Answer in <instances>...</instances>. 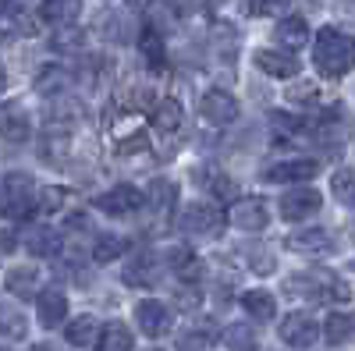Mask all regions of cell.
Returning a JSON list of instances; mask_svg holds the SVG:
<instances>
[{
  "mask_svg": "<svg viewBox=\"0 0 355 351\" xmlns=\"http://www.w3.org/2000/svg\"><path fill=\"white\" fill-rule=\"evenodd\" d=\"M313 68L323 78H345L352 71V43L341 28L323 25L313 39Z\"/></svg>",
  "mask_w": 355,
  "mask_h": 351,
  "instance_id": "6da1fadb",
  "label": "cell"
},
{
  "mask_svg": "<svg viewBox=\"0 0 355 351\" xmlns=\"http://www.w3.org/2000/svg\"><path fill=\"white\" fill-rule=\"evenodd\" d=\"M4 213L11 220H28L36 213V181L25 170H11L4 178Z\"/></svg>",
  "mask_w": 355,
  "mask_h": 351,
  "instance_id": "7a4b0ae2",
  "label": "cell"
},
{
  "mask_svg": "<svg viewBox=\"0 0 355 351\" xmlns=\"http://www.w3.org/2000/svg\"><path fill=\"white\" fill-rule=\"evenodd\" d=\"M224 210L217 202H192V206L182 213V231L185 234H196V238H210L224 227Z\"/></svg>",
  "mask_w": 355,
  "mask_h": 351,
  "instance_id": "3957f363",
  "label": "cell"
},
{
  "mask_svg": "<svg viewBox=\"0 0 355 351\" xmlns=\"http://www.w3.org/2000/svg\"><path fill=\"white\" fill-rule=\"evenodd\" d=\"M320 206H323V195H320L316 188L302 185V188H291V192L281 195L277 213H281V220H291V224H295V220H309V217H316Z\"/></svg>",
  "mask_w": 355,
  "mask_h": 351,
  "instance_id": "277c9868",
  "label": "cell"
},
{
  "mask_svg": "<svg viewBox=\"0 0 355 351\" xmlns=\"http://www.w3.org/2000/svg\"><path fill=\"white\" fill-rule=\"evenodd\" d=\"M224 220H231L239 231H263L266 224H270V202L266 199H259V195H249V199H234L231 202V213L224 217Z\"/></svg>",
  "mask_w": 355,
  "mask_h": 351,
  "instance_id": "5b68a950",
  "label": "cell"
},
{
  "mask_svg": "<svg viewBox=\"0 0 355 351\" xmlns=\"http://www.w3.org/2000/svg\"><path fill=\"white\" fill-rule=\"evenodd\" d=\"M277 334H281V341H284L288 348L309 351V348L320 341V323H316L313 316H306V312H288V316L281 319Z\"/></svg>",
  "mask_w": 355,
  "mask_h": 351,
  "instance_id": "8992f818",
  "label": "cell"
},
{
  "mask_svg": "<svg viewBox=\"0 0 355 351\" xmlns=\"http://www.w3.org/2000/svg\"><path fill=\"white\" fill-rule=\"evenodd\" d=\"M135 323H139V330L150 337V341H157V337L171 334L174 316H171V309H167L164 302H157V298H142V302L135 305Z\"/></svg>",
  "mask_w": 355,
  "mask_h": 351,
  "instance_id": "52a82bcc",
  "label": "cell"
},
{
  "mask_svg": "<svg viewBox=\"0 0 355 351\" xmlns=\"http://www.w3.org/2000/svg\"><path fill=\"white\" fill-rule=\"evenodd\" d=\"M199 114L210 125H231V121H239V100L227 89H206L199 100Z\"/></svg>",
  "mask_w": 355,
  "mask_h": 351,
  "instance_id": "ba28073f",
  "label": "cell"
},
{
  "mask_svg": "<svg viewBox=\"0 0 355 351\" xmlns=\"http://www.w3.org/2000/svg\"><path fill=\"white\" fill-rule=\"evenodd\" d=\"M320 174V160H281L263 170V181L270 185H295V181H313Z\"/></svg>",
  "mask_w": 355,
  "mask_h": 351,
  "instance_id": "9c48e42d",
  "label": "cell"
},
{
  "mask_svg": "<svg viewBox=\"0 0 355 351\" xmlns=\"http://www.w3.org/2000/svg\"><path fill=\"white\" fill-rule=\"evenodd\" d=\"M139 206H142V192L135 185H114L110 192L96 199V210L107 217H132Z\"/></svg>",
  "mask_w": 355,
  "mask_h": 351,
  "instance_id": "30bf717a",
  "label": "cell"
},
{
  "mask_svg": "<svg viewBox=\"0 0 355 351\" xmlns=\"http://www.w3.org/2000/svg\"><path fill=\"white\" fill-rule=\"evenodd\" d=\"M252 64L263 71V75H270V78H295L299 75V57L295 53H288V50H256L252 53Z\"/></svg>",
  "mask_w": 355,
  "mask_h": 351,
  "instance_id": "8fae6325",
  "label": "cell"
},
{
  "mask_svg": "<svg viewBox=\"0 0 355 351\" xmlns=\"http://www.w3.org/2000/svg\"><path fill=\"white\" fill-rule=\"evenodd\" d=\"M125 284L132 287H153L160 280V259L150 252V249H139L132 259H128V267H125Z\"/></svg>",
  "mask_w": 355,
  "mask_h": 351,
  "instance_id": "7c38bea8",
  "label": "cell"
},
{
  "mask_svg": "<svg viewBox=\"0 0 355 351\" xmlns=\"http://www.w3.org/2000/svg\"><path fill=\"white\" fill-rule=\"evenodd\" d=\"M291 252H299V255H327L334 249V238L323 227H306V231H295L288 234V242H284Z\"/></svg>",
  "mask_w": 355,
  "mask_h": 351,
  "instance_id": "4fadbf2b",
  "label": "cell"
},
{
  "mask_svg": "<svg viewBox=\"0 0 355 351\" xmlns=\"http://www.w3.org/2000/svg\"><path fill=\"white\" fill-rule=\"evenodd\" d=\"M36 312H40V323L53 330L68 319V298L61 291H36Z\"/></svg>",
  "mask_w": 355,
  "mask_h": 351,
  "instance_id": "5bb4252c",
  "label": "cell"
},
{
  "mask_svg": "<svg viewBox=\"0 0 355 351\" xmlns=\"http://www.w3.org/2000/svg\"><path fill=\"white\" fill-rule=\"evenodd\" d=\"M277 43L291 53V50H299V46H306L309 43V36H313V28H309V21L302 18V15H288V18H281L277 21Z\"/></svg>",
  "mask_w": 355,
  "mask_h": 351,
  "instance_id": "9a60e30c",
  "label": "cell"
},
{
  "mask_svg": "<svg viewBox=\"0 0 355 351\" xmlns=\"http://www.w3.org/2000/svg\"><path fill=\"white\" fill-rule=\"evenodd\" d=\"M139 50L146 57V64H150V71H164L167 68V53H164V33L153 25H142V33H139Z\"/></svg>",
  "mask_w": 355,
  "mask_h": 351,
  "instance_id": "2e32d148",
  "label": "cell"
},
{
  "mask_svg": "<svg viewBox=\"0 0 355 351\" xmlns=\"http://www.w3.org/2000/svg\"><path fill=\"white\" fill-rule=\"evenodd\" d=\"M174 202H178V188H174V181H164V178L150 181V188L142 195V206H150L157 217H171Z\"/></svg>",
  "mask_w": 355,
  "mask_h": 351,
  "instance_id": "e0dca14e",
  "label": "cell"
},
{
  "mask_svg": "<svg viewBox=\"0 0 355 351\" xmlns=\"http://www.w3.org/2000/svg\"><path fill=\"white\" fill-rule=\"evenodd\" d=\"M199 178H202L199 185L217 199V206H220V202H234V199H239V188H234L231 174H224V170H217V167H202Z\"/></svg>",
  "mask_w": 355,
  "mask_h": 351,
  "instance_id": "ac0fdd59",
  "label": "cell"
},
{
  "mask_svg": "<svg viewBox=\"0 0 355 351\" xmlns=\"http://www.w3.org/2000/svg\"><path fill=\"white\" fill-rule=\"evenodd\" d=\"M242 309L249 312V319H256V323H270V319L277 316V298L270 295V291H245L242 295Z\"/></svg>",
  "mask_w": 355,
  "mask_h": 351,
  "instance_id": "d6986e66",
  "label": "cell"
},
{
  "mask_svg": "<svg viewBox=\"0 0 355 351\" xmlns=\"http://www.w3.org/2000/svg\"><path fill=\"white\" fill-rule=\"evenodd\" d=\"M150 125H153L157 132H164V135L178 132V125H182V103L171 100V96L157 100V103H153V110H150Z\"/></svg>",
  "mask_w": 355,
  "mask_h": 351,
  "instance_id": "ffe728a7",
  "label": "cell"
},
{
  "mask_svg": "<svg viewBox=\"0 0 355 351\" xmlns=\"http://www.w3.org/2000/svg\"><path fill=\"white\" fill-rule=\"evenodd\" d=\"M0 135H4L8 142H25L28 135H33L28 114H25L21 107H8V110H0Z\"/></svg>",
  "mask_w": 355,
  "mask_h": 351,
  "instance_id": "44dd1931",
  "label": "cell"
},
{
  "mask_svg": "<svg viewBox=\"0 0 355 351\" xmlns=\"http://www.w3.org/2000/svg\"><path fill=\"white\" fill-rule=\"evenodd\" d=\"M284 291H288V295H295V298H323V295H327V291H331V284L327 280H320L316 273H299V277H288L284 280Z\"/></svg>",
  "mask_w": 355,
  "mask_h": 351,
  "instance_id": "7402d4cb",
  "label": "cell"
},
{
  "mask_svg": "<svg viewBox=\"0 0 355 351\" xmlns=\"http://www.w3.org/2000/svg\"><path fill=\"white\" fill-rule=\"evenodd\" d=\"M64 337L75 348H89V344H96V337H100V323L93 316H75L71 323L64 327Z\"/></svg>",
  "mask_w": 355,
  "mask_h": 351,
  "instance_id": "603a6c76",
  "label": "cell"
},
{
  "mask_svg": "<svg viewBox=\"0 0 355 351\" xmlns=\"http://www.w3.org/2000/svg\"><path fill=\"white\" fill-rule=\"evenodd\" d=\"M78 11H82V0H43L40 18L53 25H75Z\"/></svg>",
  "mask_w": 355,
  "mask_h": 351,
  "instance_id": "cb8c5ba5",
  "label": "cell"
},
{
  "mask_svg": "<svg viewBox=\"0 0 355 351\" xmlns=\"http://www.w3.org/2000/svg\"><path fill=\"white\" fill-rule=\"evenodd\" d=\"M352 316L348 312H331L327 319H323V341H327L331 348H341L352 341Z\"/></svg>",
  "mask_w": 355,
  "mask_h": 351,
  "instance_id": "d4e9b609",
  "label": "cell"
},
{
  "mask_svg": "<svg viewBox=\"0 0 355 351\" xmlns=\"http://www.w3.org/2000/svg\"><path fill=\"white\" fill-rule=\"evenodd\" d=\"M25 249L33 252V255H40V259H50V255L61 252V234L50 231V227H40V231H33L25 238Z\"/></svg>",
  "mask_w": 355,
  "mask_h": 351,
  "instance_id": "484cf974",
  "label": "cell"
},
{
  "mask_svg": "<svg viewBox=\"0 0 355 351\" xmlns=\"http://www.w3.org/2000/svg\"><path fill=\"white\" fill-rule=\"evenodd\" d=\"M100 351H132V344H135V337H132V330L125 327V323H107L103 330H100Z\"/></svg>",
  "mask_w": 355,
  "mask_h": 351,
  "instance_id": "4316f807",
  "label": "cell"
},
{
  "mask_svg": "<svg viewBox=\"0 0 355 351\" xmlns=\"http://www.w3.org/2000/svg\"><path fill=\"white\" fill-rule=\"evenodd\" d=\"M224 348L227 351H259V337L249 323H231V327H224Z\"/></svg>",
  "mask_w": 355,
  "mask_h": 351,
  "instance_id": "83f0119b",
  "label": "cell"
},
{
  "mask_svg": "<svg viewBox=\"0 0 355 351\" xmlns=\"http://www.w3.org/2000/svg\"><path fill=\"white\" fill-rule=\"evenodd\" d=\"M125 252H128V242L121 238V234H103V238H96V245H93V262L107 267V262L121 259Z\"/></svg>",
  "mask_w": 355,
  "mask_h": 351,
  "instance_id": "f1b7e54d",
  "label": "cell"
},
{
  "mask_svg": "<svg viewBox=\"0 0 355 351\" xmlns=\"http://www.w3.org/2000/svg\"><path fill=\"white\" fill-rule=\"evenodd\" d=\"M36 284H40V273L36 267H15L8 273V291L18 298H28V295H36Z\"/></svg>",
  "mask_w": 355,
  "mask_h": 351,
  "instance_id": "f546056e",
  "label": "cell"
},
{
  "mask_svg": "<svg viewBox=\"0 0 355 351\" xmlns=\"http://www.w3.org/2000/svg\"><path fill=\"white\" fill-rule=\"evenodd\" d=\"M171 262H174V273L182 277V280H199L206 270H202V259L192 255L189 249H174L171 252Z\"/></svg>",
  "mask_w": 355,
  "mask_h": 351,
  "instance_id": "4dcf8cb0",
  "label": "cell"
},
{
  "mask_svg": "<svg viewBox=\"0 0 355 351\" xmlns=\"http://www.w3.org/2000/svg\"><path fill=\"white\" fill-rule=\"evenodd\" d=\"M0 337H25V316L15 305H0Z\"/></svg>",
  "mask_w": 355,
  "mask_h": 351,
  "instance_id": "1f68e13d",
  "label": "cell"
},
{
  "mask_svg": "<svg viewBox=\"0 0 355 351\" xmlns=\"http://www.w3.org/2000/svg\"><path fill=\"white\" fill-rule=\"evenodd\" d=\"M50 46H53V50H61V53L78 50V46H82V28H78V25H57V33H53Z\"/></svg>",
  "mask_w": 355,
  "mask_h": 351,
  "instance_id": "d6a6232c",
  "label": "cell"
},
{
  "mask_svg": "<svg viewBox=\"0 0 355 351\" xmlns=\"http://www.w3.org/2000/svg\"><path fill=\"white\" fill-rule=\"evenodd\" d=\"M284 96H288V103H295V107H316V103H320L316 82H295Z\"/></svg>",
  "mask_w": 355,
  "mask_h": 351,
  "instance_id": "836d02e7",
  "label": "cell"
},
{
  "mask_svg": "<svg viewBox=\"0 0 355 351\" xmlns=\"http://www.w3.org/2000/svg\"><path fill=\"white\" fill-rule=\"evenodd\" d=\"M210 344H214V330H206V327L185 330L182 341H178V348H182V351H202V348H210Z\"/></svg>",
  "mask_w": 355,
  "mask_h": 351,
  "instance_id": "e575fe53",
  "label": "cell"
},
{
  "mask_svg": "<svg viewBox=\"0 0 355 351\" xmlns=\"http://www.w3.org/2000/svg\"><path fill=\"white\" fill-rule=\"evenodd\" d=\"M331 192H334V199L341 202V206H352V170L348 167H341L338 174H334V181H331Z\"/></svg>",
  "mask_w": 355,
  "mask_h": 351,
  "instance_id": "d590c367",
  "label": "cell"
},
{
  "mask_svg": "<svg viewBox=\"0 0 355 351\" xmlns=\"http://www.w3.org/2000/svg\"><path fill=\"white\" fill-rule=\"evenodd\" d=\"M291 4V0H245V15L252 18H263V15H277Z\"/></svg>",
  "mask_w": 355,
  "mask_h": 351,
  "instance_id": "8d00e7d4",
  "label": "cell"
},
{
  "mask_svg": "<svg viewBox=\"0 0 355 351\" xmlns=\"http://www.w3.org/2000/svg\"><path fill=\"white\" fill-rule=\"evenodd\" d=\"M61 85H68V75H64L61 68H53V71H43V75H40L36 89H40V93H46V89H50V93L57 96V89H61Z\"/></svg>",
  "mask_w": 355,
  "mask_h": 351,
  "instance_id": "74e56055",
  "label": "cell"
},
{
  "mask_svg": "<svg viewBox=\"0 0 355 351\" xmlns=\"http://www.w3.org/2000/svg\"><path fill=\"white\" fill-rule=\"evenodd\" d=\"M61 199H64V192H61V188H50V192H43V199L36 202V210L43 206V213H50V210L61 206Z\"/></svg>",
  "mask_w": 355,
  "mask_h": 351,
  "instance_id": "f35d334b",
  "label": "cell"
},
{
  "mask_svg": "<svg viewBox=\"0 0 355 351\" xmlns=\"http://www.w3.org/2000/svg\"><path fill=\"white\" fill-rule=\"evenodd\" d=\"M64 227H68V231H89V217H85V213H71Z\"/></svg>",
  "mask_w": 355,
  "mask_h": 351,
  "instance_id": "ab89813d",
  "label": "cell"
},
{
  "mask_svg": "<svg viewBox=\"0 0 355 351\" xmlns=\"http://www.w3.org/2000/svg\"><path fill=\"white\" fill-rule=\"evenodd\" d=\"M132 150H146V138H128V142H121V153L128 156Z\"/></svg>",
  "mask_w": 355,
  "mask_h": 351,
  "instance_id": "60d3db41",
  "label": "cell"
},
{
  "mask_svg": "<svg viewBox=\"0 0 355 351\" xmlns=\"http://www.w3.org/2000/svg\"><path fill=\"white\" fill-rule=\"evenodd\" d=\"M167 4H178V8H182V11H189V8L196 4V0H167Z\"/></svg>",
  "mask_w": 355,
  "mask_h": 351,
  "instance_id": "b9f144b4",
  "label": "cell"
},
{
  "mask_svg": "<svg viewBox=\"0 0 355 351\" xmlns=\"http://www.w3.org/2000/svg\"><path fill=\"white\" fill-rule=\"evenodd\" d=\"M8 89V71H4V64H0V93Z\"/></svg>",
  "mask_w": 355,
  "mask_h": 351,
  "instance_id": "7bdbcfd3",
  "label": "cell"
},
{
  "mask_svg": "<svg viewBox=\"0 0 355 351\" xmlns=\"http://www.w3.org/2000/svg\"><path fill=\"white\" fill-rule=\"evenodd\" d=\"M33 351H53V348H46V344H36V348H33Z\"/></svg>",
  "mask_w": 355,
  "mask_h": 351,
  "instance_id": "ee69618b",
  "label": "cell"
},
{
  "mask_svg": "<svg viewBox=\"0 0 355 351\" xmlns=\"http://www.w3.org/2000/svg\"><path fill=\"white\" fill-rule=\"evenodd\" d=\"M0 43H4V36H0Z\"/></svg>",
  "mask_w": 355,
  "mask_h": 351,
  "instance_id": "f6af8a7d",
  "label": "cell"
}]
</instances>
